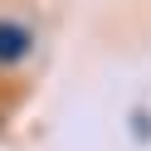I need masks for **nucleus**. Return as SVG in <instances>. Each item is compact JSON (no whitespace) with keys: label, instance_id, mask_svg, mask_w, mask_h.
<instances>
[{"label":"nucleus","instance_id":"obj_1","mask_svg":"<svg viewBox=\"0 0 151 151\" xmlns=\"http://www.w3.org/2000/svg\"><path fill=\"white\" fill-rule=\"evenodd\" d=\"M29 34L20 29V24H0V63H15V59H24L29 54Z\"/></svg>","mask_w":151,"mask_h":151}]
</instances>
